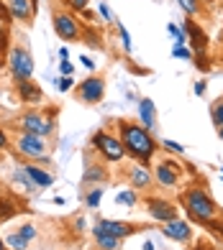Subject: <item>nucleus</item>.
<instances>
[{
	"instance_id": "1",
	"label": "nucleus",
	"mask_w": 223,
	"mask_h": 250,
	"mask_svg": "<svg viewBox=\"0 0 223 250\" xmlns=\"http://www.w3.org/2000/svg\"><path fill=\"white\" fill-rule=\"evenodd\" d=\"M118 133H121V143L131 158L147 164L149 158L157 153V141H154L151 130H147L141 123H131V120H121L118 123Z\"/></svg>"
},
{
	"instance_id": "2",
	"label": "nucleus",
	"mask_w": 223,
	"mask_h": 250,
	"mask_svg": "<svg viewBox=\"0 0 223 250\" xmlns=\"http://www.w3.org/2000/svg\"><path fill=\"white\" fill-rule=\"evenodd\" d=\"M182 207L185 212L190 214V220L195 222H203V225H210L216 217V202L210 199V194L200 187H190L182 194Z\"/></svg>"
},
{
	"instance_id": "3",
	"label": "nucleus",
	"mask_w": 223,
	"mask_h": 250,
	"mask_svg": "<svg viewBox=\"0 0 223 250\" xmlns=\"http://www.w3.org/2000/svg\"><path fill=\"white\" fill-rule=\"evenodd\" d=\"M93 146L105 156V161H121V158L126 156V148H124V143H121V138H116V135H110L105 130L93 135Z\"/></svg>"
},
{
	"instance_id": "4",
	"label": "nucleus",
	"mask_w": 223,
	"mask_h": 250,
	"mask_svg": "<svg viewBox=\"0 0 223 250\" xmlns=\"http://www.w3.org/2000/svg\"><path fill=\"white\" fill-rule=\"evenodd\" d=\"M16 148H18L21 156L31 158V161H36V158H41V161H44L47 153H49L44 138H41V135H33V133H21L18 141H16Z\"/></svg>"
},
{
	"instance_id": "5",
	"label": "nucleus",
	"mask_w": 223,
	"mask_h": 250,
	"mask_svg": "<svg viewBox=\"0 0 223 250\" xmlns=\"http://www.w3.org/2000/svg\"><path fill=\"white\" fill-rule=\"evenodd\" d=\"M8 66H10V72H13V77L18 79V82L21 79H31V74H33V59H31V54L24 46L10 49Z\"/></svg>"
},
{
	"instance_id": "6",
	"label": "nucleus",
	"mask_w": 223,
	"mask_h": 250,
	"mask_svg": "<svg viewBox=\"0 0 223 250\" xmlns=\"http://www.w3.org/2000/svg\"><path fill=\"white\" fill-rule=\"evenodd\" d=\"M18 125L24 133H33V135H41V138H47L49 133H54V120L44 118L41 112H26Z\"/></svg>"
},
{
	"instance_id": "7",
	"label": "nucleus",
	"mask_w": 223,
	"mask_h": 250,
	"mask_svg": "<svg viewBox=\"0 0 223 250\" xmlns=\"http://www.w3.org/2000/svg\"><path fill=\"white\" fill-rule=\"evenodd\" d=\"M180 176H182V171H180V166H177L174 161H159L157 166H154V179H157L162 187H167V189L180 184Z\"/></svg>"
},
{
	"instance_id": "8",
	"label": "nucleus",
	"mask_w": 223,
	"mask_h": 250,
	"mask_svg": "<svg viewBox=\"0 0 223 250\" xmlns=\"http://www.w3.org/2000/svg\"><path fill=\"white\" fill-rule=\"evenodd\" d=\"M54 31H57V36L64 39V41L80 39V23H77V18L70 16V13H57L54 16Z\"/></svg>"
},
{
	"instance_id": "9",
	"label": "nucleus",
	"mask_w": 223,
	"mask_h": 250,
	"mask_svg": "<svg viewBox=\"0 0 223 250\" xmlns=\"http://www.w3.org/2000/svg\"><path fill=\"white\" fill-rule=\"evenodd\" d=\"M77 92H80V97L85 102L95 105V102H100V100H103V95H105V82L100 77H87V79H82V82H80Z\"/></svg>"
},
{
	"instance_id": "10",
	"label": "nucleus",
	"mask_w": 223,
	"mask_h": 250,
	"mask_svg": "<svg viewBox=\"0 0 223 250\" xmlns=\"http://www.w3.org/2000/svg\"><path fill=\"white\" fill-rule=\"evenodd\" d=\"M162 232L170 237V240L174 243H190V237H193V227L187 225L185 220H170V222H164L162 225Z\"/></svg>"
},
{
	"instance_id": "11",
	"label": "nucleus",
	"mask_w": 223,
	"mask_h": 250,
	"mask_svg": "<svg viewBox=\"0 0 223 250\" xmlns=\"http://www.w3.org/2000/svg\"><path fill=\"white\" fill-rule=\"evenodd\" d=\"M147 209H149V214L157 222H170V220H177V207L172 202H167V199H149L147 202Z\"/></svg>"
},
{
	"instance_id": "12",
	"label": "nucleus",
	"mask_w": 223,
	"mask_h": 250,
	"mask_svg": "<svg viewBox=\"0 0 223 250\" xmlns=\"http://www.w3.org/2000/svg\"><path fill=\"white\" fill-rule=\"evenodd\" d=\"M5 8L10 18L16 21H31L33 13H36V3L33 0H5Z\"/></svg>"
},
{
	"instance_id": "13",
	"label": "nucleus",
	"mask_w": 223,
	"mask_h": 250,
	"mask_svg": "<svg viewBox=\"0 0 223 250\" xmlns=\"http://www.w3.org/2000/svg\"><path fill=\"white\" fill-rule=\"evenodd\" d=\"M182 28H185V33H187V43L193 46V51L195 54H203L205 51V33H203V28H200L195 21H185L182 23Z\"/></svg>"
},
{
	"instance_id": "14",
	"label": "nucleus",
	"mask_w": 223,
	"mask_h": 250,
	"mask_svg": "<svg viewBox=\"0 0 223 250\" xmlns=\"http://www.w3.org/2000/svg\"><path fill=\"white\" fill-rule=\"evenodd\" d=\"M98 227H103L105 232H110L113 237H118V240H124V237L136 232V227L131 222H118V220H98Z\"/></svg>"
},
{
	"instance_id": "15",
	"label": "nucleus",
	"mask_w": 223,
	"mask_h": 250,
	"mask_svg": "<svg viewBox=\"0 0 223 250\" xmlns=\"http://www.w3.org/2000/svg\"><path fill=\"white\" fill-rule=\"evenodd\" d=\"M139 123H141L147 130L157 128V107H154V102H151L149 97L139 100Z\"/></svg>"
},
{
	"instance_id": "16",
	"label": "nucleus",
	"mask_w": 223,
	"mask_h": 250,
	"mask_svg": "<svg viewBox=\"0 0 223 250\" xmlns=\"http://www.w3.org/2000/svg\"><path fill=\"white\" fill-rule=\"evenodd\" d=\"M128 179H131V187L133 189H149L151 181H154V174L149 171L147 166H131Z\"/></svg>"
},
{
	"instance_id": "17",
	"label": "nucleus",
	"mask_w": 223,
	"mask_h": 250,
	"mask_svg": "<svg viewBox=\"0 0 223 250\" xmlns=\"http://www.w3.org/2000/svg\"><path fill=\"white\" fill-rule=\"evenodd\" d=\"M18 95H21V100L26 102V105H33V102H41V89H39V84H33L31 79H21L18 82Z\"/></svg>"
},
{
	"instance_id": "18",
	"label": "nucleus",
	"mask_w": 223,
	"mask_h": 250,
	"mask_svg": "<svg viewBox=\"0 0 223 250\" xmlns=\"http://www.w3.org/2000/svg\"><path fill=\"white\" fill-rule=\"evenodd\" d=\"M24 171H26V176L31 179V184L39 187V189L54 184V176H51L49 171H44V168H39V166H31V164H28V166H24Z\"/></svg>"
},
{
	"instance_id": "19",
	"label": "nucleus",
	"mask_w": 223,
	"mask_h": 250,
	"mask_svg": "<svg viewBox=\"0 0 223 250\" xmlns=\"http://www.w3.org/2000/svg\"><path fill=\"white\" fill-rule=\"evenodd\" d=\"M93 235H95V243H98L100 250H118V248H121V240H118V237H113L110 232H105L103 227H98V225H95Z\"/></svg>"
},
{
	"instance_id": "20",
	"label": "nucleus",
	"mask_w": 223,
	"mask_h": 250,
	"mask_svg": "<svg viewBox=\"0 0 223 250\" xmlns=\"http://www.w3.org/2000/svg\"><path fill=\"white\" fill-rule=\"evenodd\" d=\"M136 202H139V197L133 189H124L116 194V204H121V207H136Z\"/></svg>"
},
{
	"instance_id": "21",
	"label": "nucleus",
	"mask_w": 223,
	"mask_h": 250,
	"mask_svg": "<svg viewBox=\"0 0 223 250\" xmlns=\"http://www.w3.org/2000/svg\"><path fill=\"white\" fill-rule=\"evenodd\" d=\"M5 245L10 248V250H26V245H28V240L21 232H13V235H8L5 237Z\"/></svg>"
},
{
	"instance_id": "22",
	"label": "nucleus",
	"mask_w": 223,
	"mask_h": 250,
	"mask_svg": "<svg viewBox=\"0 0 223 250\" xmlns=\"http://www.w3.org/2000/svg\"><path fill=\"white\" fill-rule=\"evenodd\" d=\"M105 168L103 166H90V168H87V171H85V176H82V181H85V184H87V181H105Z\"/></svg>"
},
{
	"instance_id": "23",
	"label": "nucleus",
	"mask_w": 223,
	"mask_h": 250,
	"mask_svg": "<svg viewBox=\"0 0 223 250\" xmlns=\"http://www.w3.org/2000/svg\"><path fill=\"white\" fill-rule=\"evenodd\" d=\"M118 36H121V46H124V51H126V54H131V51H133L131 33L126 31V26H124V23H118Z\"/></svg>"
},
{
	"instance_id": "24",
	"label": "nucleus",
	"mask_w": 223,
	"mask_h": 250,
	"mask_svg": "<svg viewBox=\"0 0 223 250\" xmlns=\"http://www.w3.org/2000/svg\"><path fill=\"white\" fill-rule=\"evenodd\" d=\"M103 194H105V191H103V187H95L93 191H90V194H87L85 197V202H87V207H98V204H100V199H103Z\"/></svg>"
},
{
	"instance_id": "25",
	"label": "nucleus",
	"mask_w": 223,
	"mask_h": 250,
	"mask_svg": "<svg viewBox=\"0 0 223 250\" xmlns=\"http://www.w3.org/2000/svg\"><path fill=\"white\" fill-rule=\"evenodd\" d=\"M172 56H174V59H193V49H187L185 43H174Z\"/></svg>"
},
{
	"instance_id": "26",
	"label": "nucleus",
	"mask_w": 223,
	"mask_h": 250,
	"mask_svg": "<svg viewBox=\"0 0 223 250\" xmlns=\"http://www.w3.org/2000/svg\"><path fill=\"white\" fill-rule=\"evenodd\" d=\"M162 148L170 153H185V146H180L177 141H170V138H162Z\"/></svg>"
},
{
	"instance_id": "27",
	"label": "nucleus",
	"mask_w": 223,
	"mask_h": 250,
	"mask_svg": "<svg viewBox=\"0 0 223 250\" xmlns=\"http://www.w3.org/2000/svg\"><path fill=\"white\" fill-rule=\"evenodd\" d=\"M177 3H180V8L185 10L187 16H195L198 10H200V5H198V0H177Z\"/></svg>"
},
{
	"instance_id": "28",
	"label": "nucleus",
	"mask_w": 223,
	"mask_h": 250,
	"mask_svg": "<svg viewBox=\"0 0 223 250\" xmlns=\"http://www.w3.org/2000/svg\"><path fill=\"white\" fill-rule=\"evenodd\" d=\"M210 118H213L216 125H223V100H218L216 105H213V110H210Z\"/></svg>"
},
{
	"instance_id": "29",
	"label": "nucleus",
	"mask_w": 223,
	"mask_h": 250,
	"mask_svg": "<svg viewBox=\"0 0 223 250\" xmlns=\"http://www.w3.org/2000/svg\"><path fill=\"white\" fill-rule=\"evenodd\" d=\"M72 77H59L57 79V89H59V92H70V89H72Z\"/></svg>"
},
{
	"instance_id": "30",
	"label": "nucleus",
	"mask_w": 223,
	"mask_h": 250,
	"mask_svg": "<svg viewBox=\"0 0 223 250\" xmlns=\"http://www.w3.org/2000/svg\"><path fill=\"white\" fill-rule=\"evenodd\" d=\"M21 235H24L26 240H33V237H36V227H33V225H24V227H21Z\"/></svg>"
},
{
	"instance_id": "31",
	"label": "nucleus",
	"mask_w": 223,
	"mask_h": 250,
	"mask_svg": "<svg viewBox=\"0 0 223 250\" xmlns=\"http://www.w3.org/2000/svg\"><path fill=\"white\" fill-rule=\"evenodd\" d=\"M98 13L103 16L105 21H113V13H110V8H108V5L103 3V0H100V3H98Z\"/></svg>"
},
{
	"instance_id": "32",
	"label": "nucleus",
	"mask_w": 223,
	"mask_h": 250,
	"mask_svg": "<svg viewBox=\"0 0 223 250\" xmlns=\"http://www.w3.org/2000/svg\"><path fill=\"white\" fill-rule=\"evenodd\" d=\"M67 5H70L72 10H85L87 8V0H64Z\"/></svg>"
},
{
	"instance_id": "33",
	"label": "nucleus",
	"mask_w": 223,
	"mask_h": 250,
	"mask_svg": "<svg viewBox=\"0 0 223 250\" xmlns=\"http://www.w3.org/2000/svg\"><path fill=\"white\" fill-rule=\"evenodd\" d=\"M59 72H62V77H70V74H72V64H70V59H62Z\"/></svg>"
},
{
	"instance_id": "34",
	"label": "nucleus",
	"mask_w": 223,
	"mask_h": 250,
	"mask_svg": "<svg viewBox=\"0 0 223 250\" xmlns=\"http://www.w3.org/2000/svg\"><path fill=\"white\" fill-rule=\"evenodd\" d=\"M0 21H10V13H8V8H5V0H0Z\"/></svg>"
},
{
	"instance_id": "35",
	"label": "nucleus",
	"mask_w": 223,
	"mask_h": 250,
	"mask_svg": "<svg viewBox=\"0 0 223 250\" xmlns=\"http://www.w3.org/2000/svg\"><path fill=\"white\" fill-rule=\"evenodd\" d=\"M195 66H198V69H208V59H205V56L203 54H198V59H195Z\"/></svg>"
},
{
	"instance_id": "36",
	"label": "nucleus",
	"mask_w": 223,
	"mask_h": 250,
	"mask_svg": "<svg viewBox=\"0 0 223 250\" xmlns=\"http://www.w3.org/2000/svg\"><path fill=\"white\" fill-rule=\"evenodd\" d=\"M80 64H82V66H85V69H90V72H93V69H95V62H93V59H90V56H80Z\"/></svg>"
},
{
	"instance_id": "37",
	"label": "nucleus",
	"mask_w": 223,
	"mask_h": 250,
	"mask_svg": "<svg viewBox=\"0 0 223 250\" xmlns=\"http://www.w3.org/2000/svg\"><path fill=\"white\" fill-rule=\"evenodd\" d=\"M205 89H208V87H205V82H195V87H193V92H195L198 97H203V95H205Z\"/></svg>"
},
{
	"instance_id": "38",
	"label": "nucleus",
	"mask_w": 223,
	"mask_h": 250,
	"mask_svg": "<svg viewBox=\"0 0 223 250\" xmlns=\"http://www.w3.org/2000/svg\"><path fill=\"white\" fill-rule=\"evenodd\" d=\"M8 146V135H5V130H0V151H3Z\"/></svg>"
},
{
	"instance_id": "39",
	"label": "nucleus",
	"mask_w": 223,
	"mask_h": 250,
	"mask_svg": "<svg viewBox=\"0 0 223 250\" xmlns=\"http://www.w3.org/2000/svg\"><path fill=\"white\" fill-rule=\"evenodd\" d=\"M59 56H62V59H67V56H70V51H67V46H62V49H59Z\"/></svg>"
},
{
	"instance_id": "40",
	"label": "nucleus",
	"mask_w": 223,
	"mask_h": 250,
	"mask_svg": "<svg viewBox=\"0 0 223 250\" xmlns=\"http://www.w3.org/2000/svg\"><path fill=\"white\" fill-rule=\"evenodd\" d=\"M144 250H154V243H144Z\"/></svg>"
},
{
	"instance_id": "41",
	"label": "nucleus",
	"mask_w": 223,
	"mask_h": 250,
	"mask_svg": "<svg viewBox=\"0 0 223 250\" xmlns=\"http://www.w3.org/2000/svg\"><path fill=\"white\" fill-rule=\"evenodd\" d=\"M218 138L223 141V125H218Z\"/></svg>"
},
{
	"instance_id": "42",
	"label": "nucleus",
	"mask_w": 223,
	"mask_h": 250,
	"mask_svg": "<svg viewBox=\"0 0 223 250\" xmlns=\"http://www.w3.org/2000/svg\"><path fill=\"white\" fill-rule=\"evenodd\" d=\"M0 250H5V243H3V237H0Z\"/></svg>"
},
{
	"instance_id": "43",
	"label": "nucleus",
	"mask_w": 223,
	"mask_h": 250,
	"mask_svg": "<svg viewBox=\"0 0 223 250\" xmlns=\"http://www.w3.org/2000/svg\"><path fill=\"white\" fill-rule=\"evenodd\" d=\"M221 176H223V168H221Z\"/></svg>"
}]
</instances>
